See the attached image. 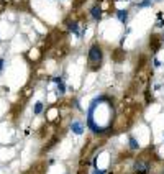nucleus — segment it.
Returning <instances> with one entry per match:
<instances>
[{
    "label": "nucleus",
    "instance_id": "nucleus-1",
    "mask_svg": "<svg viewBox=\"0 0 164 174\" xmlns=\"http://www.w3.org/2000/svg\"><path fill=\"white\" fill-rule=\"evenodd\" d=\"M113 120V105L112 100L107 97H97L92 100L89 107V123L90 130L94 133H104L105 130H108Z\"/></svg>",
    "mask_w": 164,
    "mask_h": 174
},
{
    "label": "nucleus",
    "instance_id": "nucleus-2",
    "mask_svg": "<svg viewBox=\"0 0 164 174\" xmlns=\"http://www.w3.org/2000/svg\"><path fill=\"white\" fill-rule=\"evenodd\" d=\"M102 61H104V50L99 43H94L89 50L87 54V64H89L90 71H99L100 66H102Z\"/></svg>",
    "mask_w": 164,
    "mask_h": 174
},
{
    "label": "nucleus",
    "instance_id": "nucleus-3",
    "mask_svg": "<svg viewBox=\"0 0 164 174\" xmlns=\"http://www.w3.org/2000/svg\"><path fill=\"white\" fill-rule=\"evenodd\" d=\"M133 171L135 174H148L149 171V161L144 159V158H138L133 164Z\"/></svg>",
    "mask_w": 164,
    "mask_h": 174
},
{
    "label": "nucleus",
    "instance_id": "nucleus-4",
    "mask_svg": "<svg viewBox=\"0 0 164 174\" xmlns=\"http://www.w3.org/2000/svg\"><path fill=\"white\" fill-rule=\"evenodd\" d=\"M161 43H163V38H161V36L151 35V38H149V48H151V51H157V50H159Z\"/></svg>",
    "mask_w": 164,
    "mask_h": 174
},
{
    "label": "nucleus",
    "instance_id": "nucleus-5",
    "mask_svg": "<svg viewBox=\"0 0 164 174\" xmlns=\"http://www.w3.org/2000/svg\"><path fill=\"white\" fill-rule=\"evenodd\" d=\"M71 130L75 133V135H82V133H84V125H82L81 122L75 120V122H72V123H71Z\"/></svg>",
    "mask_w": 164,
    "mask_h": 174
},
{
    "label": "nucleus",
    "instance_id": "nucleus-6",
    "mask_svg": "<svg viewBox=\"0 0 164 174\" xmlns=\"http://www.w3.org/2000/svg\"><path fill=\"white\" fill-rule=\"evenodd\" d=\"M90 13H92L94 20H100V18H102V7H100V5H94V7L90 8Z\"/></svg>",
    "mask_w": 164,
    "mask_h": 174
},
{
    "label": "nucleus",
    "instance_id": "nucleus-7",
    "mask_svg": "<svg viewBox=\"0 0 164 174\" xmlns=\"http://www.w3.org/2000/svg\"><path fill=\"white\" fill-rule=\"evenodd\" d=\"M128 10H117V18L121 21V23H126L128 21Z\"/></svg>",
    "mask_w": 164,
    "mask_h": 174
},
{
    "label": "nucleus",
    "instance_id": "nucleus-8",
    "mask_svg": "<svg viewBox=\"0 0 164 174\" xmlns=\"http://www.w3.org/2000/svg\"><path fill=\"white\" fill-rule=\"evenodd\" d=\"M69 30H71L72 33H75V35H79V25H77V21H71V23H69Z\"/></svg>",
    "mask_w": 164,
    "mask_h": 174
},
{
    "label": "nucleus",
    "instance_id": "nucleus-9",
    "mask_svg": "<svg viewBox=\"0 0 164 174\" xmlns=\"http://www.w3.org/2000/svg\"><path fill=\"white\" fill-rule=\"evenodd\" d=\"M123 58H125V53H123L121 50H117V51H115V54H113V59H115V61H121Z\"/></svg>",
    "mask_w": 164,
    "mask_h": 174
},
{
    "label": "nucleus",
    "instance_id": "nucleus-10",
    "mask_svg": "<svg viewBox=\"0 0 164 174\" xmlns=\"http://www.w3.org/2000/svg\"><path fill=\"white\" fill-rule=\"evenodd\" d=\"M33 112H35V115L41 114V112H43V102H36L35 103V110H33Z\"/></svg>",
    "mask_w": 164,
    "mask_h": 174
},
{
    "label": "nucleus",
    "instance_id": "nucleus-11",
    "mask_svg": "<svg viewBox=\"0 0 164 174\" xmlns=\"http://www.w3.org/2000/svg\"><path fill=\"white\" fill-rule=\"evenodd\" d=\"M139 145L138 141H136V138H133V136H130V149H138Z\"/></svg>",
    "mask_w": 164,
    "mask_h": 174
},
{
    "label": "nucleus",
    "instance_id": "nucleus-12",
    "mask_svg": "<svg viewBox=\"0 0 164 174\" xmlns=\"http://www.w3.org/2000/svg\"><path fill=\"white\" fill-rule=\"evenodd\" d=\"M151 5H153V0H143V2L138 4V7L143 8V7H151Z\"/></svg>",
    "mask_w": 164,
    "mask_h": 174
},
{
    "label": "nucleus",
    "instance_id": "nucleus-13",
    "mask_svg": "<svg viewBox=\"0 0 164 174\" xmlns=\"http://www.w3.org/2000/svg\"><path fill=\"white\" fill-rule=\"evenodd\" d=\"M57 92H59V94H64L66 92V85H64V82H62V81L57 84Z\"/></svg>",
    "mask_w": 164,
    "mask_h": 174
},
{
    "label": "nucleus",
    "instance_id": "nucleus-14",
    "mask_svg": "<svg viewBox=\"0 0 164 174\" xmlns=\"http://www.w3.org/2000/svg\"><path fill=\"white\" fill-rule=\"evenodd\" d=\"M94 174H105V169H95Z\"/></svg>",
    "mask_w": 164,
    "mask_h": 174
},
{
    "label": "nucleus",
    "instance_id": "nucleus-15",
    "mask_svg": "<svg viewBox=\"0 0 164 174\" xmlns=\"http://www.w3.org/2000/svg\"><path fill=\"white\" fill-rule=\"evenodd\" d=\"M53 81H54V82H56V84H59V82H61V81H62V77H53Z\"/></svg>",
    "mask_w": 164,
    "mask_h": 174
},
{
    "label": "nucleus",
    "instance_id": "nucleus-16",
    "mask_svg": "<svg viewBox=\"0 0 164 174\" xmlns=\"http://www.w3.org/2000/svg\"><path fill=\"white\" fill-rule=\"evenodd\" d=\"M4 69V58H0V71Z\"/></svg>",
    "mask_w": 164,
    "mask_h": 174
},
{
    "label": "nucleus",
    "instance_id": "nucleus-17",
    "mask_svg": "<svg viewBox=\"0 0 164 174\" xmlns=\"http://www.w3.org/2000/svg\"><path fill=\"white\" fill-rule=\"evenodd\" d=\"M154 66H156V68H159V66H161V63H159L157 59H154Z\"/></svg>",
    "mask_w": 164,
    "mask_h": 174
},
{
    "label": "nucleus",
    "instance_id": "nucleus-18",
    "mask_svg": "<svg viewBox=\"0 0 164 174\" xmlns=\"http://www.w3.org/2000/svg\"><path fill=\"white\" fill-rule=\"evenodd\" d=\"M161 174H164V167H163V171H161Z\"/></svg>",
    "mask_w": 164,
    "mask_h": 174
}]
</instances>
